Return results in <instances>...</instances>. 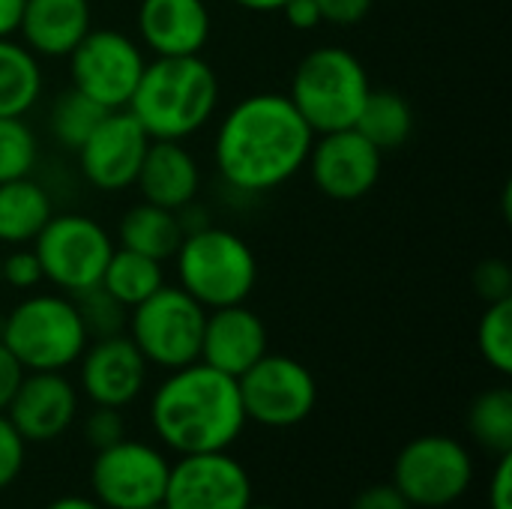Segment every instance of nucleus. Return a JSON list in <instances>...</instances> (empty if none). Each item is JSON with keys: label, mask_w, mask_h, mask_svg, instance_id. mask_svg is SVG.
<instances>
[{"label": "nucleus", "mask_w": 512, "mask_h": 509, "mask_svg": "<svg viewBox=\"0 0 512 509\" xmlns=\"http://www.w3.org/2000/svg\"><path fill=\"white\" fill-rule=\"evenodd\" d=\"M171 465L165 456L144 444L123 438L96 453L90 468L93 501L105 509H144L162 504Z\"/></svg>", "instance_id": "12"}, {"label": "nucleus", "mask_w": 512, "mask_h": 509, "mask_svg": "<svg viewBox=\"0 0 512 509\" xmlns=\"http://www.w3.org/2000/svg\"><path fill=\"white\" fill-rule=\"evenodd\" d=\"M237 3L240 9H249V12H279L288 0H231Z\"/></svg>", "instance_id": "43"}, {"label": "nucleus", "mask_w": 512, "mask_h": 509, "mask_svg": "<svg viewBox=\"0 0 512 509\" xmlns=\"http://www.w3.org/2000/svg\"><path fill=\"white\" fill-rule=\"evenodd\" d=\"M42 96L39 57L12 36L0 39V117H24Z\"/></svg>", "instance_id": "24"}, {"label": "nucleus", "mask_w": 512, "mask_h": 509, "mask_svg": "<svg viewBox=\"0 0 512 509\" xmlns=\"http://www.w3.org/2000/svg\"><path fill=\"white\" fill-rule=\"evenodd\" d=\"M84 438L87 444L99 453L105 447H114L126 438V426H123V414L120 408H105V405H96L93 414L84 420Z\"/></svg>", "instance_id": "32"}, {"label": "nucleus", "mask_w": 512, "mask_h": 509, "mask_svg": "<svg viewBox=\"0 0 512 509\" xmlns=\"http://www.w3.org/2000/svg\"><path fill=\"white\" fill-rule=\"evenodd\" d=\"M24 375H27V369H24V366L18 363V357L0 342V411L9 408V402H12L15 390L21 387Z\"/></svg>", "instance_id": "38"}, {"label": "nucleus", "mask_w": 512, "mask_h": 509, "mask_svg": "<svg viewBox=\"0 0 512 509\" xmlns=\"http://www.w3.org/2000/svg\"><path fill=\"white\" fill-rule=\"evenodd\" d=\"M3 414L24 441L45 444L75 423L78 393L63 372H27Z\"/></svg>", "instance_id": "17"}, {"label": "nucleus", "mask_w": 512, "mask_h": 509, "mask_svg": "<svg viewBox=\"0 0 512 509\" xmlns=\"http://www.w3.org/2000/svg\"><path fill=\"white\" fill-rule=\"evenodd\" d=\"M0 342L27 372H63L90 339L69 294H33L6 315Z\"/></svg>", "instance_id": "6"}, {"label": "nucleus", "mask_w": 512, "mask_h": 509, "mask_svg": "<svg viewBox=\"0 0 512 509\" xmlns=\"http://www.w3.org/2000/svg\"><path fill=\"white\" fill-rule=\"evenodd\" d=\"M156 438L180 456L228 450L246 429L237 378L195 360L174 369L153 393Z\"/></svg>", "instance_id": "2"}, {"label": "nucleus", "mask_w": 512, "mask_h": 509, "mask_svg": "<svg viewBox=\"0 0 512 509\" xmlns=\"http://www.w3.org/2000/svg\"><path fill=\"white\" fill-rule=\"evenodd\" d=\"M45 509H105L99 501L93 498H78V495H66V498H57L51 501Z\"/></svg>", "instance_id": "42"}, {"label": "nucleus", "mask_w": 512, "mask_h": 509, "mask_svg": "<svg viewBox=\"0 0 512 509\" xmlns=\"http://www.w3.org/2000/svg\"><path fill=\"white\" fill-rule=\"evenodd\" d=\"M474 288L486 303L510 300L512 297V270L504 258H486L474 270Z\"/></svg>", "instance_id": "34"}, {"label": "nucleus", "mask_w": 512, "mask_h": 509, "mask_svg": "<svg viewBox=\"0 0 512 509\" xmlns=\"http://www.w3.org/2000/svg\"><path fill=\"white\" fill-rule=\"evenodd\" d=\"M78 360L81 390L93 405L126 408L144 393L150 363L126 333L93 339V345H87Z\"/></svg>", "instance_id": "16"}, {"label": "nucleus", "mask_w": 512, "mask_h": 509, "mask_svg": "<svg viewBox=\"0 0 512 509\" xmlns=\"http://www.w3.org/2000/svg\"><path fill=\"white\" fill-rule=\"evenodd\" d=\"M144 509H165V504H153V507H144Z\"/></svg>", "instance_id": "44"}, {"label": "nucleus", "mask_w": 512, "mask_h": 509, "mask_svg": "<svg viewBox=\"0 0 512 509\" xmlns=\"http://www.w3.org/2000/svg\"><path fill=\"white\" fill-rule=\"evenodd\" d=\"M66 60L72 87L99 102L105 111L129 105L147 66L141 45L114 27H90Z\"/></svg>", "instance_id": "10"}, {"label": "nucleus", "mask_w": 512, "mask_h": 509, "mask_svg": "<svg viewBox=\"0 0 512 509\" xmlns=\"http://www.w3.org/2000/svg\"><path fill=\"white\" fill-rule=\"evenodd\" d=\"M30 249L36 252L42 279L75 297L102 282L114 240L96 219L81 213H60L48 219Z\"/></svg>", "instance_id": "8"}, {"label": "nucleus", "mask_w": 512, "mask_h": 509, "mask_svg": "<svg viewBox=\"0 0 512 509\" xmlns=\"http://www.w3.org/2000/svg\"><path fill=\"white\" fill-rule=\"evenodd\" d=\"M474 483L471 453L447 435L408 441L393 465V486L411 507L441 509L456 504Z\"/></svg>", "instance_id": "9"}, {"label": "nucleus", "mask_w": 512, "mask_h": 509, "mask_svg": "<svg viewBox=\"0 0 512 509\" xmlns=\"http://www.w3.org/2000/svg\"><path fill=\"white\" fill-rule=\"evenodd\" d=\"M477 348L483 354V360L501 372H512V297L510 300H498L489 303L480 324H477Z\"/></svg>", "instance_id": "29"}, {"label": "nucleus", "mask_w": 512, "mask_h": 509, "mask_svg": "<svg viewBox=\"0 0 512 509\" xmlns=\"http://www.w3.org/2000/svg\"><path fill=\"white\" fill-rule=\"evenodd\" d=\"M375 0H315L321 21L336 24V27H354L372 12Z\"/></svg>", "instance_id": "36"}, {"label": "nucleus", "mask_w": 512, "mask_h": 509, "mask_svg": "<svg viewBox=\"0 0 512 509\" xmlns=\"http://www.w3.org/2000/svg\"><path fill=\"white\" fill-rule=\"evenodd\" d=\"M306 165L321 195L351 204L366 198L378 186L384 153L354 126H348L315 135Z\"/></svg>", "instance_id": "13"}, {"label": "nucleus", "mask_w": 512, "mask_h": 509, "mask_svg": "<svg viewBox=\"0 0 512 509\" xmlns=\"http://www.w3.org/2000/svg\"><path fill=\"white\" fill-rule=\"evenodd\" d=\"M105 114H108V111H105L99 102H93V99L84 96L81 90L69 87V90H63V93L54 99V105H51V117H48L51 135H54L66 150H78V147L90 138V132L99 126V120H102Z\"/></svg>", "instance_id": "28"}, {"label": "nucleus", "mask_w": 512, "mask_h": 509, "mask_svg": "<svg viewBox=\"0 0 512 509\" xmlns=\"http://www.w3.org/2000/svg\"><path fill=\"white\" fill-rule=\"evenodd\" d=\"M468 432L471 438L495 453L507 456L512 453V390L510 387H492L480 393L468 411Z\"/></svg>", "instance_id": "27"}, {"label": "nucleus", "mask_w": 512, "mask_h": 509, "mask_svg": "<svg viewBox=\"0 0 512 509\" xmlns=\"http://www.w3.org/2000/svg\"><path fill=\"white\" fill-rule=\"evenodd\" d=\"M354 129L369 138L381 153L399 150L414 132V108L396 90H369Z\"/></svg>", "instance_id": "25"}, {"label": "nucleus", "mask_w": 512, "mask_h": 509, "mask_svg": "<svg viewBox=\"0 0 512 509\" xmlns=\"http://www.w3.org/2000/svg\"><path fill=\"white\" fill-rule=\"evenodd\" d=\"M54 216L51 195L30 177L0 183V243L30 246Z\"/></svg>", "instance_id": "23"}, {"label": "nucleus", "mask_w": 512, "mask_h": 509, "mask_svg": "<svg viewBox=\"0 0 512 509\" xmlns=\"http://www.w3.org/2000/svg\"><path fill=\"white\" fill-rule=\"evenodd\" d=\"M72 300H75V309L87 330V339H105V336L123 333V327L129 321V315H126L129 309L123 303H117L102 285H93V288L75 294Z\"/></svg>", "instance_id": "31"}, {"label": "nucleus", "mask_w": 512, "mask_h": 509, "mask_svg": "<svg viewBox=\"0 0 512 509\" xmlns=\"http://www.w3.org/2000/svg\"><path fill=\"white\" fill-rule=\"evenodd\" d=\"M162 504L165 509H249L252 480L228 450L189 453L171 465Z\"/></svg>", "instance_id": "14"}, {"label": "nucleus", "mask_w": 512, "mask_h": 509, "mask_svg": "<svg viewBox=\"0 0 512 509\" xmlns=\"http://www.w3.org/2000/svg\"><path fill=\"white\" fill-rule=\"evenodd\" d=\"M213 30L204 0H141L138 33L153 57L201 54Z\"/></svg>", "instance_id": "19"}, {"label": "nucleus", "mask_w": 512, "mask_h": 509, "mask_svg": "<svg viewBox=\"0 0 512 509\" xmlns=\"http://www.w3.org/2000/svg\"><path fill=\"white\" fill-rule=\"evenodd\" d=\"M246 420L264 429H294L315 411V375L285 354H264L249 372L237 378Z\"/></svg>", "instance_id": "11"}, {"label": "nucleus", "mask_w": 512, "mask_h": 509, "mask_svg": "<svg viewBox=\"0 0 512 509\" xmlns=\"http://www.w3.org/2000/svg\"><path fill=\"white\" fill-rule=\"evenodd\" d=\"M135 186L141 189L144 201L180 213L201 189V168L183 141H150Z\"/></svg>", "instance_id": "21"}, {"label": "nucleus", "mask_w": 512, "mask_h": 509, "mask_svg": "<svg viewBox=\"0 0 512 509\" xmlns=\"http://www.w3.org/2000/svg\"><path fill=\"white\" fill-rule=\"evenodd\" d=\"M369 90V72L354 51L321 45L297 63L288 99L309 129L321 135L354 126Z\"/></svg>", "instance_id": "5"}, {"label": "nucleus", "mask_w": 512, "mask_h": 509, "mask_svg": "<svg viewBox=\"0 0 512 509\" xmlns=\"http://www.w3.org/2000/svg\"><path fill=\"white\" fill-rule=\"evenodd\" d=\"M351 509H414V507L405 501V495H402L393 483H381V486H369V489H363V492L354 498Z\"/></svg>", "instance_id": "37"}, {"label": "nucleus", "mask_w": 512, "mask_h": 509, "mask_svg": "<svg viewBox=\"0 0 512 509\" xmlns=\"http://www.w3.org/2000/svg\"><path fill=\"white\" fill-rule=\"evenodd\" d=\"M249 509H279V507H255V504H252V507Z\"/></svg>", "instance_id": "45"}, {"label": "nucleus", "mask_w": 512, "mask_h": 509, "mask_svg": "<svg viewBox=\"0 0 512 509\" xmlns=\"http://www.w3.org/2000/svg\"><path fill=\"white\" fill-rule=\"evenodd\" d=\"M279 12L285 15V21H288L294 30H315V27L324 24V21H321V12H318V6H315V0H288Z\"/></svg>", "instance_id": "40"}, {"label": "nucleus", "mask_w": 512, "mask_h": 509, "mask_svg": "<svg viewBox=\"0 0 512 509\" xmlns=\"http://www.w3.org/2000/svg\"><path fill=\"white\" fill-rule=\"evenodd\" d=\"M24 453H27V441L18 435L12 420L0 411V489L18 480L24 468Z\"/></svg>", "instance_id": "35"}, {"label": "nucleus", "mask_w": 512, "mask_h": 509, "mask_svg": "<svg viewBox=\"0 0 512 509\" xmlns=\"http://www.w3.org/2000/svg\"><path fill=\"white\" fill-rule=\"evenodd\" d=\"M267 345V327L252 309H246V303L222 306L207 312L198 360L240 378L270 351Z\"/></svg>", "instance_id": "18"}, {"label": "nucleus", "mask_w": 512, "mask_h": 509, "mask_svg": "<svg viewBox=\"0 0 512 509\" xmlns=\"http://www.w3.org/2000/svg\"><path fill=\"white\" fill-rule=\"evenodd\" d=\"M0 282L18 291H30L42 282V267L36 261V252L27 246L12 249L6 258H0Z\"/></svg>", "instance_id": "33"}, {"label": "nucleus", "mask_w": 512, "mask_h": 509, "mask_svg": "<svg viewBox=\"0 0 512 509\" xmlns=\"http://www.w3.org/2000/svg\"><path fill=\"white\" fill-rule=\"evenodd\" d=\"M312 141L315 132L288 93H252L222 117L213 159L231 189L261 195L279 189L306 165Z\"/></svg>", "instance_id": "1"}, {"label": "nucleus", "mask_w": 512, "mask_h": 509, "mask_svg": "<svg viewBox=\"0 0 512 509\" xmlns=\"http://www.w3.org/2000/svg\"><path fill=\"white\" fill-rule=\"evenodd\" d=\"M150 147V135L132 117L129 108L108 111L90 138L75 150L81 174L99 192H123L135 186L144 153Z\"/></svg>", "instance_id": "15"}, {"label": "nucleus", "mask_w": 512, "mask_h": 509, "mask_svg": "<svg viewBox=\"0 0 512 509\" xmlns=\"http://www.w3.org/2000/svg\"><path fill=\"white\" fill-rule=\"evenodd\" d=\"M183 234H186V225H183L180 213L159 207V204H150V201L129 207L117 225V243L123 249L141 252V255L156 258L162 264L168 258H174V252L183 243Z\"/></svg>", "instance_id": "22"}, {"label": "nucleus", "mask_w": 512, "mask_h": 509, "mask_svg": "<svg viewBox=\"0 0 512 509\" xmlns=\"http://www.w3.org/2000/svg\"><path fill=\"white\" fill-rule=\"evenodd\" d=\"M489 509H512V453L498 456V468L489 483Z\"/></svg>", "instance_id": "39"}, {"label": "nucleus", "mask_w": 512, "mask_h": 509, "mask_svg": "<svg viewBox=\"0 0 512 509\" xmlns=\"http://www.w3.org/2000/svg\"><path fill=\"white\" fill-rule=\"evenodd\" d=\"M99 285L117 303H123L126 309H135L138 303H144L150 294H156L165 285V270H162V261H156V258L114 246Z\"/></svg>", "instance_id": "26"}, {"label": "nucleus", "mask_w": 512, "mask_h": 509, "mask_svg": "<svg viewBox=\"0 0 512 509\" xmlns=\"http://www.w3.org/2000/svg\"><path fill=\"white\" fill-rule=\"evenodd\" d=\"M90 0H24L18 33L36 57H69L90 33Z\"/></svg>", "instance_id": "20"}, {"label": "nucleus", "mask_w": 512, "mask_h": 509, "mask_svg": "<svg viewBox=\"0 0 512 509\" xmlns=\"http://www.w3.org/2000/svg\"><path fill=\"white\" fill-rule=\"evenodd\" d=\"M177 258L180 288L207 312L246 303L258 282V261L249 243L228 231L201 225L183 234Z\"/></svg>", "instance_id": "4"}, {"label": "nucleus", "mask_w": 512, "mask_h": 509, "mask_svg": "<svg viewBox=\"0 0 512 509\" xmlns=\"http://www.w3.org/2000/svg\"><path fill=\"white\" fill-rule=\"evenodd\" d=\"M21 9H24V0H0V39L18 33Z\"/></svg>", "instance_id": "41"}, {"label": "nucleus", "mask_w": 512, "mask_h": 509, "mask_svg": "<svg viewBox=\"0 0 512 509\" xmlns=\"http://www.w3.org/2000/svg\"><path fill=\"white\" fill-rule=\"evenodd\" d=\"M39 144L24 117H0V183L30 177Z\"/></svg>", "instance_id": "30"}, {"label": "nucleus", "mask_w": 512, "mask_h": 509, "mask_svg": "<svg viewBox=\"0 0 512 509\" xmlns=\"http://www.w3.org/2000/svg\"><path fill=\"white\" fill-rule=\"evenodd\" d=\"M150 141H183L219 108V75L201 57H153L126 105Z\"/></svg>", "instance_id": "3"}, {"label": "nucleus", "mask_w": 512, "mask_h": 509, "mask_svg": "<svg viewBox=\"0 0 512 509\" xmlns=\"http://www.w3.org/2000/svg\"><path fill=\"white\" fill-rule=\"evenodd\" d=\"M129 312V339L147 363L174 372L201 357L207 309L180 285H162Z\"/></svg>", "instance_id": "7"}]
</instances>
